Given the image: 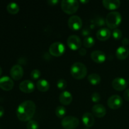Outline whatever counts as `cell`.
I'll return each mask as SVG.
<instances>
[{"mask_svg": "<svg viewBox=\"0 0 129 129\" xmlns=\"http://www.w3.org/2000/svg\"><path fill=\"white\" fill-rule=\"evenodd\" d=\"M19 88L23 93H31L35 90V84L31 81L25 80L20 83Z\"/></svg>", "mask_w": 129, "mask_h": 129, "instance_id": "8fae6325", "label": "cell"}, {"mask_svg": "<svg viewBox=\"0 0 129 129\" xmlns=\"http://www.w3.org/2000/svg\"><path fill=\"white\" fill-rule=\"evenodd\" d=\"M37 87L40 91L46 92L50 88V84L45 79H39L37 83Z\"/></svg>", "mask_w": 129, "mask_h": 129, "instance_id": "44dd1931", "label": "cell"}, {"mask_svg": "<svg viewBox=\"0 0 129 129\" xmlns=\"http://www.w3.org/2000/svg\"><path fill=\"white\" fill-rule=\"evenodd\" d=\"M67 44H68V47L73 50H77L78 49H80L82 45L80 38L75 35H71L68 37Z\"/></svg>", "mask_w": 129, "mask_h": 129, "instance_id": "9c48e42d", "label": "cell"}, {"mask_svg": "<svg viewBox=\"0 0 129 129\" xmlns=\"http://www.w3.org/2000/svg\"><path fill=\"white\" fill-rule=\"evenodd\" d=\"M66 48L64 44L60 42H55L49 47V52L52 56L60 57L64 53Z\"/></svg>", "mask_w": 129, "mask_h": 129, "instance_id": "8992f818", "label": "cell"}, {"mask_svg": "<svg viewBox=\"0 0 129 129\" xmlns=\"http://www.w3.org/2000/svg\"><path fill=\"white\" fill-rule=\"evenodd\" d=\"M119 0H103V5L106 9L109 10H115L118 9L120 6Z\"/></svg>", "mask_w": 129, "mask_h": 129, "instance_id": "2e32d148", "label": "cell"}, {"mask_svg": "<svg viewBox=\"0 0 129 129\" xmlns=\"http://www.w3.org/2000/svg\"><path fill=\"white\" fill-rule=\"evenodd\" d=\"M91 100L92 101H93V102H94V103H98V102H99L101 100L100 94L98 93L94 92V93H93V94H92Z\"/></svg>", "mask_w": 129, "mask_h": 129, "instance_id": "f546056e", "label": "cell"}, {"mask_svg": "<svg viewBox=\"0 0 129 129\" xmlns=\"http://www.w3.org/2000/svg\"><path fill=\"white\" fill-rule=\"evenodd\" d=\"M88 79L89 83L94 86L97 85L101 82L100 76L98 75V74H95V73H93V74L88 76Z\"/></svg>", "mask_w": 129, "mask_h": 129, "instance_id": "7402d4cb", "label": "cell"}, {"mask_svg": "<svg viewBox=\"0 0 129 129\" xmlns=\"http://www.w3.org/2000/svg\"><path fill=\"white\" fill-rule=\"evenodd\" d=\"M79 120L76 117L68 116L62 119L61 125L64 129H75L78 127Z\"/></svg>", "mask_w": 129, "mask_h": 129, "instance_id": "5b68a950", "label": "cell"}, {"mask_svg": "<svg viewBox=\"0 0 129 129\" xmlns=\"http://www.w3.org/2000/svg\"><path fill=\"white\" fill-rule=\"evenodd\" d=\"M87 68L81 62H75L71 68V74L76 79H82L87 75Z\"/></svg>", "mask_w": 129, "mask_h": 129, "instance_id": "7a4b0ae2", "label": "cell"}, {"mask_svg": "<svg viewBox=\"0 0 129 129\" xmlns=\"http://www.w3.org/2000/svg\"><path fill=\"white\" fill-rule=\"evenodd\" d=\"M127 84H129V78H128V79H127Z\"/></svg>", "mask_w": 129, "mask_h": 129, "instance_id": "74e56055", "label": "cell"}, {"mask_svg": "<svg viewBox=\"0 0 129 129\" xmlns=\"http://www.w3.org/2000/svg\"><path fill=\"white\" fill-rule=\"evenodd\" d=\"M84 129H89V128H87V127H86V128H84Z\"/></svg>", "mask_w": 129, "mask_h": 129, "instance_id": "f35d334b", "label": "cell"}, {"mask_svg": "<svg viewBox=\"0 0 129 129\" xmlns=\"http://www.w3.org/2000/svg\"><path fill=\"white\" fill-rule=\"evenodd\" d=\"M122 104H123V100L119 95L117 94L111 96L107 101V105L108 107L113 110L118 109L122 107Z\"/></svg>", "mask_w": 129, "mask_h": 129, "instance_id": "52a82bcc", "label": "cell"}, {"mask_svg": "<svg viewBox=\"0 0 129 129\" xmlns=\"http://www.w3.org/2000/svg\"><path fill=\"white\" fill-rule=\"evenodd\" d=\"M123 97L126 101L129 102V89H126L124 93H123Z\"/></svg>", "mask_w": 129, "mask_h": 129, "instance_id": "1f68e13d", "label": "cell"}, {"mask_svg": "<svg viewBox=\"0 0 129 129\" xmlns=\"http://www.w3.org/2000/svg\"><path fill=\"white\" fill-rule=\"evenodd\" d=\"M111 36V31L108 28H103L100 29L96 32V37L101 41H106Z\"/></svg>", "mask_w": 129, "mask_h": 129, "instance_id": "e0dca14e", "label": "cell"}, {"mask_svg": "<svg viewBox=\"0 0 129 129\" xmlns=\"http://www.w3.org/2000/svg\"><path fill=\"white\" fill-rule=\"evenodd\" d=\"M10 76L12 79L15 81L21 79L23 76V69L22 67L18 64L13 66L10 70Z\"/></svg>", "mask_w": 129, "mask_h": 129, "instance_id": "30bf717a", "label": "cell"}, {"mask_svg": "<svg viewBox=\"0 0 129 129\" xmlns=\"http://www.w3.org/2000/svg\"><path fill=\"white\" fill-rule=\"evenodd\" d=\"M4 113H5V110H4V108L3 107H1V106H0V118L3 116Z\"/></svg>", "mask_w": 129, "mask_h": 129, "instance_id": "e575fe53", "label": "cell"}, {"mask_svg": "<svg viewBox=\"0 0 129 129\" xmlns=\"http://www.w3.org/2000/svg\"><path fill=\"white\" fill-rule=\"evenodd\" d=\"M129 55V50L127 47L121 46L117 49L116 51V56L119 60H124L128 57Z\"/></svg>", "mask_w": 129, "mask_h": 129, "instance_id": "ffe728a7", "label": "cell"}, {"mask_svg": "<svg viewBox=\"0 0 129 129\" xmlns=\"http://www.w3.org/2000/svg\"><path fill=\"white\" fill-rule=\"evenodd\" d=\"M91 58L92 60L98 64H101L105 61L106 55L103 52L100 50H95L91 54Z\"/></svg>", "mask_w": 129, "mask_h": 129, "instance_id": "9a60e30c", "label": "cell"}, {"mask_svg": "<svg viewBox=\"0 0 129 129\" xmlns=\"http://www.w3.org/2000/svg\"><path fill=\"white\" fill-rule=\"evenodd\" d=\"M66 113V108L63 106H59L55 110V115L59 118H63Z\"/></svg>", "mask_w": 129, "mask_h": 129, "instance_id": "d4e9b609", "label": "cell"}, {"mask_svg": "<svg viewBox=\"0 0 129 129\" xmlns=\"http://www.w3.org/2000/svg\"><path fill=\"white\" fill-rule=\"evenodd\" d=\"M67 85H68V83H67L65 79H60L57 83V86L59 89H61V90L65 89L66 88Z\"/></svg>", "mask_w": 129, "mask_h": 129, "instance_id": "484cf974", "label": "cell"}, {"mask_svg": "<svg viewBox=\"0 0 129 129\" xmlns=\"http://www.w3.org/2000/svg\"><path fill=\"white\" fill-rule=\"evenodd\" d=\"M41 75V73L39 69H34L31 73V78L34 80H37L39 79Z\"/></svg>", "mask_w": 129, "mask_h": 129, "instance_id": "f1b7e54d", "label": "cell"}, {"mask_svg": "<svg viewBox=\"0 0 129 129\" xmlns=\"http://www.w3.org/2000/svg\"><path fill=\"white\" fill-rule=\"evenodd\" d=\"M36 105L31 100H26L21 103L16 110L18 118L21 122L30 121L35 115Z\"/></svg>", "mask_w": 129, "mask_h": 129, "instance_id": "6da1fadb", "label": "cell"}, {"mask_svg": "<svg viewBox=\"0 0 129 129\" xmlns=\"http://www.w3.org/2000/svg\"><path fill=\"white\" fill-rule=\"evenodd\" d=\"M112 35H113V37L114 38L115 40H119V39H120L121 38H122V32L120 30H119V29H114V30L113 31Z\"/></svg>", "mask_w": 129, "mask_h": 129, "instance_id": "83f0119b", "label": "cell"}, {"mask_svg": "<svg viewBox=\"0 0 129 129\" xmlns=\"http://www.w3.org/2000/svg\"><path fill=\"white\" fill-rule=\"evenodd\" d=\"M95 44V40L91 37H87L83 40V45L86 48H91Z\"/></svg>", "mask_w": 129, "mask_h": 129, "instance_id": "cb8c5ba5", "label": "cell"}, {"mask_svg": "<svg viewBox=\"0 0 129 129\" xmlns=\"http://www.w3.org/2000/svg\"><path fill=\"white\" fill-rule=\"evenodd\" d=\"M80 2L82 3H87L89 2V1H80Z\"/></svg>", "mask_w": 129, "mask_h": 129, "instance_id": "d590c367", "label": "cell"}, {"mask_svg": "<svg viewBox=\"0 0 129 129\" xmlns=\"http://www.w3.org/2000/svg\"><path fill=\"white\" fill-rule=\"evenodd\" d=\"M72 101H73V96L71 93L69 92L65 91L60 93L59 95V102L63 105H68L71 103Z\"/></svg>", "mask_w": 129, "mask_h": 129, "instance_id": "ac0fdd59", "label": "cell"}, {"mask_svg": "<svg viewBox=\"0 0 129 129\" xmlns=\"http://www.w3.org/2000/svg\"><path fill=\"white\" fill-rule=\"evenodd\" d=\"M79 54H80L81 56H84V55H85L86 54V49L81 48V49H79Z\"/></svg>", "mask_w": 129, "mask_h": 129, "instance_id": "836d02e7", "label": "cell"}, {"mask_svg": "<svg viewBox=\"0 0 129 129\" xmlns=\"http://www.w3.org/2000/svg\"><path fill=\"white\" fill-rule=\"evenodd\" d=\"M1 74H2V69H1V68L0 67V76L1 75Z\"/></svg>", "mask_w": 129, "mask_h": 129, "instance_id": "8d00e7d4", "label": "cell"}, {"mask_svg": "<svg viewBox=\"0 0 129 129\" xmlns=\"http://www.w3.org/2000/svg\"><path fill=\"white\" fill-rule=\"evenodd\" d=\"M122 45L124 47H126L127 45H128L129 44V39H127V38H124V39L122 40Z\"/></svg>", "mask_w": 129, "mask_h": 129, "instance_id": "d6a6232c", "label": "cell"}, {"mask_svg": "<svg viewBox=\"0 0 129 129\" xmlns=\"http://www.w3.org/2000/svg\"><path fill=\"white\" fill-rule=\"evenodd\" d=\"M106 24L111 29H116L122 22V16L118 11H112L106 17Z\"/></svg>", "mask_w": 129, "mask_h": 129, "instance_id": "3957f363", "label": "cell"}, {"mask_svg": "<svg viewBox=\"0 0 129 129\" xmlns=\"http://www.w3.org/2000/svg\"><path fill=\"white\" fill-rule=\"evenodd\" d=\"M79 6V1L76 0H63L61 2L62 10L69 15L75 13L78 11Z\"/></svg>", "mask_w": 129, "mask_h": 129, "instance_id": "277c9868", "label": "cell"}, {"mask_svg": "<svg viewBox=\"0 0 129 129\" xmlns=\"http://www.w3.org/2000/svg\"><path fill=\"white\" fill-rule=\"evenodd\" d=\"M26 128L27 129H39V124L36 121L30 120L27 123Z\"/></svg>", "mask_w": 129, "mask_h": 129, "instance_id": "4316f807", "label": "cell"}, {"mask_svg": "<svg viewBox=\"0 0 129 129\" xmlns=\"http://www.w3.org/2000/svg\"><path fill=\"white\" fill-rule=\"evenodd\" d=\"M59 3V1L57 0H48L47 3L50 6H55Z\"/></svg>", "mask_w": 129, "mask_h": 129, "instance_id": "4dcf8cb0", "label": "cell"}, {"mask_svg": "<svg viewBox=\"0 0 129 129\" xmlns=\"http://www.w3.org/2000/svg\"><path fill=\"white\" fill-rule=\"evenodd\" d=\"M92 112L95 117H98V118H102L105 116L106 113H107V110H106L105 107L103 105L97 104L93 107Z\"/></svg>", "mask_w": 129, "mask_h": 129, "instance_id": "5bb4252c", "label": "cell"}, {"mask_svg": "<svg viewBox=\"0 0 129 129\" xmlns=\"http://www.w3.org/2000/svg\"><path fill=\"white\" fill-rule=\"evenodd\" d=\"M14 86V82L8 76L0 78V88L5 91H10Z\"/></svg>", "mask_w": 129, "mask_h": 129, "instance_id": "4fadbf2b", "label": "cell"}, {"mask_svg": "<svg viewBox=\"0 0 129 129\" xmlns=\"http://www.w3.org/2000/svg\"><path fill=\"white\" fill-rule=\"evenodd\" d=\"M82 121L83 123L87 128L91 127L94 123V118L93 114L90 113H85L83 114L82 117Z\"/></svg>", "mask_w": 129, "mask_h": 129, "instance_id": "d6986e66", "label": "cell"}, {"mask_svg": "<svg viewBox=\"0 0 129 129\" xmlns=\"http://www.w3.org/2000/svg\"><path fill=\"white\" fill-rule=\"evenodd\" d=\"M127 82L122 78H117L112 81V86L115 90L121 91L125 89L127 86Z\"/></svg>", "mask_w": 129, "mask_h": 129, "instance_id": "7c38bea8", "label": "cell"}, {"mask_svg": "<svg viewBox=\"0 0 129 129\" xmlns=\"http://www.w3.org/2000/svg\"><path fill=\"white\" fill-rule=\"evenodd\" d=\"M7 11L9 13L11 14V15H15L17 14L20 11V8H19L18 5L15 3H10L8 5Z\"/></svg>", "mask_w": 129, "mask_h": 129, "instance_id": "603a6c76", "label": "cell"}, {"mask_svg": "<svg viewBox=\"0 0 129 129\" xmlns=\"http://www.w3.org/2000/svg\"><path fill=\"white\" fill-rule=\"evenodd\" d=\"M83 25V22L80 17L76 15L71 16L68 20V26L71 30L78 31L80 30Z\"/></svg>", "mask_w": 129, "mask_h": 129, "instance_id": "ba28073f", "label": "cell"}]
</instances>
